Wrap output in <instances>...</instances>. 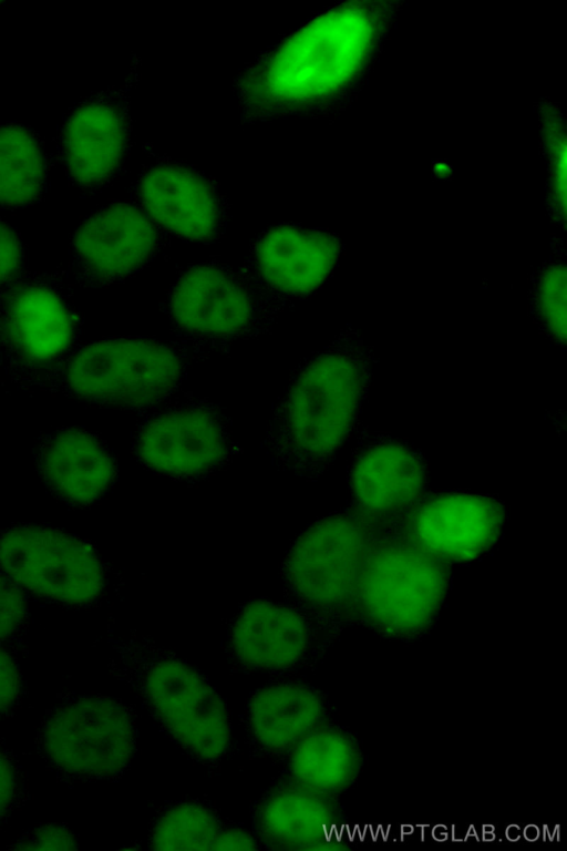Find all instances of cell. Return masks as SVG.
<instances>
[{
	"instance_id": "cell-1",
	"label": "cell",
	"mask_w": 567,
	"mask_h": 851,
	"mask_svg": "<svg viewBox=\"0 0 567 851\" xmlns=\"http://www.w3.org/2000/svg\"><path fill=\"white\" fill-rule=\"evenodd\" d=\"M383 28V10L365 2L341 3L310 19L238 74L244 115H292L333 101L365 69Z\"/></svg>"
},
{
	"instance_id": "cell-2",
	"label": "cell",
	"mask_w": 567,
	"mask_h": 851,
	"mask_svg": "<svg viewBox=\"0 0 567 851\" xmlns=\"http://www.w3.org/2000/svg\"><path fill=\"white\" fill-rule=\"evenodd\" d=\"M369 363L348 332L303 358L272 407L261 448L271 464L315 481L351 434Z\"/></svg>"
},
{
	"instance_id": "cell-3",
	"label": "cell",
	"mask_w": 567,
	"mask_h": 851,
	"mask_svg": "<svg viewBox=\"0 0 567 851\" xmlns=\"http://www.w3.org/2000/svg\"><path fill=\"white\" fill-rule=\"evenodd\" d=\"M114 671L165 736L194 762L219 766L231 748L227 706L203 673L153 638L114 639Z\"/></svg>"
},
{
	"instance_id": "cell-4",
	"label": "cell",
	"mask_w": 567,
	"mask_h": 851,
	"mask_svg": "<svg viewBox=\"0 0 567 851\" xmlns=\"http://www.w3.org/2000/svg\"><path fill=\"white\" fill-rule=\"evenodd\" d=\"M198 360L177 341L106 338L66 357L55 386L81 402L142 413L175 396L192 362Z\"/></svg>"
},
{
	"instance_id": "cell-5",
	"label": "cell",
	"mask_w": 567,
	"mask_h": 851,
	"mask_svg": "<svg viewBox=\"0 0 567 851\" xmlns=\"http://www.w3.org/2000/svg\"><path fill=\"white\" fill-rule=\"evenodd\" d=\"M450 586L447 565L400 532L374 535L354 599V622L396 639L423 634L440 613Z\"/></svg>"
},
{
	"instance_id": "cell-6",
	"label": "cell",
	"mask_w": 567,
	"mask_h": 851,
	"mask_svg": "<svg viewBox=\"0 0 567 851\" xmlns=\"http://www.w3.org/2000/svg\"><path fill=\"white\" fill-rule=\"evenodd\" d=\"M161 308L177 342L198 358L268 332L282 311L220 262L182 269Z\"/></svg>"
},
{
	"instance_id": "cell-7",
	"label": "cell",
	"mask_w": 567,
	"mask_h": 851,
	"mask_svg": "<svg viewBox=\"0 0 567 851\" xmlns=\"http://www.w3.org/2000/svg\"><path fill=\"white\" fill-rule=\"evenodd\" d=\"M373 535L374 527L352 509L308 525L281 564L286 601L338 629L354 622L359 575Z\"/></svg>"
},
{
	"instance_id": "cell-8",
	"label": "cell",
	"mask_w": 567,
	"mask_h": 851,
	"mask_svg": "<svg viewBox=\"0 0 567 851\" xmlns=\"http://www.w3.org/2000/svg\"><path fill=\"white\" fill-rule=\"evenodd\" d=\"M142 413L131 451L154 474L195 484L226 469L238 453L229 417L207 398L173 396Z\"/></svg>"
},
{
	"instance_id": "cell-9",
	"label": "cell",
	"mask_w": 567,
	"mask_h": 851,
	"mask_svg": "<svg viewBox=\"0 0 567 851\" xmlns=\"http://www.w3.org/2000/svg\"><path fill=\"white\" fill-rule=\"evenodd\" d=\"M0 574L28 598L65 606L97 603L107 584L106 564L90 541L31 523L0 529Z\"/></svg>"
},
{
	"instance_id": "cell-10",
	"label": "cell",
	"mask_w": 567,
	"mask_h": 851,
	"mask_svg": "<svg viewBox=\"0 0 567 851\" xmlns=\"http://www.w3.org/2000/svg\"><path fill=\"white\" fill-rule=\"evenodd\" d=\"M137 725L118 699L91 695L58 706L45 718L42 752L55 769L84 780H113L131 765L137 748Z\"/></svg>"
},
{
	"instance_id": "cell-11",
	"label": "cell",
	"mask_w": 567,
	"mask_h": 851,
	"mask_svg": "<svg viewBox=\"0 0 567 851\" xmlns=\"http://www.w3.org/2000/svg\"><path fill=\"white\" fill-rule=\"evenodd\" d=\"M337 630L288 601L252 598L228 621L223 647L235 671L287 677L316 666Z\"/></svg>"
},
{
	"instance_id": "cell-12",
	"label": "cell",
	"mask_w": 567,
	"mask_h": 851,
	"mask_svg": "<svg viewBox=\"0 0 567 851\" xmlns=\"http://www.w3.org/2000/svg\"><path fill=\"white\" fill-rule=\"evenodd\" d=\"M340 250L339 239L327 230L279 224L258 235L240 271L284 309L313 294L328 279Z\"/></svg>"
},
{
	"instance_id": "cell-13",
	"label": "cell",
	"mask_w": 567,
	"mask_h": 851,
	"mask_svg": "<svg viewBox=\"0 0 567 851\" xmlns=\"http://www.w3.org/2000/svg\"><path fill=\"white\" fill-rule=\"evenodd\" d=\"M159 244L158 228L137 204L113 202L79 225L70 244V266L80 283L105 287L141 271Z\"/></svg>"
},
{
	"instance_id": "cell-14",
	"label": "cell",
	"mask_w": 567,
	"mask_h": 851,
	"mask_svg": "<svg viewBox=\"0 0 567 851\" xmlns=\"http://www.w3.org/2000/svg\"><path fill=\"white\" fill-rule=\"evenodd\" d=\"M505 522L493 496L464 492L424 495L398 522L399 532L445 563H466L489 551Z\"/></svg>"
},
{
	"instance_id": "cell-15",
	"label": "cell",
	"mask_w": 567,
	"mask_h": 851,
	"mask_svg": "<svg viewBox=\"0 0 567 851\" xmlns=\"http://www.w3.org/2000/svg\"><path fill=\"white\" fill-rule=\"evenodd\" d=\"M80 319L50 283H12L0 300V340L10 359L28 372L60 363L76 339Z\"/></svg>"
},
{
	"instance_id": "cell-16",
	"label": "cell",
	"mask_w": 567,
	"mask_h": 851,
	"mask_svg": "<svg viewBox=\"0 0 567 851\" xmlns=\"http://www.w3.org/2000/svg\"><path fill=\"white\" fill-rule=\"evenodd\" d=\"M128 142L127 107L115 93L101 92L65 114L56 136L58 160L73 186L92 193L116 175Z\"/></svg>"
},
{
	"instance_id": "cell-17",
	"label": "cell",
	"mask_w": 567,
	"mask_h": 851,
	"mask_svg": "<svg viewBox=\"0 0 567 851\" xmlns=\"http://www.w3.org/2000/svg\"><path fill=\"white\" fill-rule=\"evenodd\" d=\"M136 202L158 230L177 238L210 244L226 228L224 198L210 180L187 165L159 162L145 168Z\"/></svg>"
},
{
	"instance_id": "cell-18",
	"label": "cell",
	"mask_w": 567,
	"mask_h": 851,
	"mask_svg": "<svg viewBox=\"0 0 567 851\" xmlns=\"http://www.w3.org/2000/svg\"><path fill=\"white\" fill-rule=\"evenodd\" d=\"M32 454L45 491L69 507L95 505L118 478L116 459L106 442L83 428L63 427L40 434Z\"/></svg>"
},
{
	"instance_id": "cell-19",
	"label": "cell",
	"mask_w": 567,
	"mask_h": 851,
	"mask_svg": "<svg viewBox=\"0 0 567 851\" xmlns=\"http://www.w3.org/2000/svg\"><path fill=\"white\" fill-rule=\"evenodd\" d=\"M425 464L396 440H379L354 457L349 472L353 511L377 529L398 523L424 495Z\"/></svg>"
},
{
	"instance_id": "cell-20",
	"label": "cell",
	"mask_w": 567,
	"mask_h": 851,
	"mask_svg": "<svg viewBox=\"0 0 567 851\" xmlns=\"http://www.w3.org/2000/svg\"><path fill=\"white\" fill-rule=\"evenodd\" d=\"M330 705L316 687L298 680H274L248 698L241 724L251 753L285 758L308 732L329 720Z\"/></svg>"
},
{
	"instance_id": "cell-21",
	"label": "cell",
	"mask_w": 567,
	"mask_h": 851,
	"mask_svg": "<svg viewBox=\"0 0 567 851\" xmlns=\"http://www.w3.org/2000/svg\"><path fill=\"white\" fill-rule=\"evenodd\" d=\"M254 834L268 850H334L332 824L343 822L333 797L290 779L268 788L251 812ZM337 837V835H336Z\"/></svg>"
},
{
	"instance_id": "cell-22",
	"label": "cell",
	"mask_w": 567,
	"mask_h": 851,
	"mask_svg": "<svg viewBox=\"0 0 567 851\" xmlns=\"http://www.w3.org/2000/svg\"><path fill=\"white\" fill-rule=\"evenodd\" d=\"M285 758L288 779L330 797L354 782L363 762L355 737L330 720L308 732Z\"/></svg>"
},
{
	"instance_id": "cell-23",
	"label": "cell",
	"mask_w": 567,
	"mask_h": 851,
	"mask_svg": "<svg viewBox=\"0 0 567 851\" xmlns=\"http://www.w3.org/2000/svg\"><path fill=\"white\" fill-rule=\"evenodd\" d=\"M48 158L39 133L22 123L0 125V209L34 205L47 188Z\"/></svg>"
},
{
	"instance_id": "cell-24",
	"label": "cell",
	"mask_w": 567,
	"mask_h": 851,
	"mask_svg": "<svg viewBox=\"0 0 567 851\" xmlns=\"http://www.w3.org/2000/svg\"><path fill=\"white\" fill-rule=\"evenodd\" d=\"M226 827L218 812L199 799H183L164 807L150 831L153 850H213Z\"/></svg>"
},
{
	"instance_id": "cell-25",
	"label": "cell",
	"mask_w": 567,
	"mask_h": 851,
	"mask_svg": "<svg viewBox=\"0 0 567 851\" xmlns=\"http://www.w3.org/2000/svg\"><path fill=\"white\" fill-rule=\"evenodd\" d=\"M566 284L564 264L546 266L534 286V308L542 326L558 344L566 342Z\"/></svg>"
},
{
	"instance_id": "cell-26",
	"label": "cell",
	"mask_w": 567,
	"mask_h": 851,
	"mask_svg": "<svg viewBox=\"0 0 567 851\" xmlns=\"http://www.w3.org/2000/svg\"><path fill=\"white\" fill-rule=\"evenodd\" d=\"M546 135L554 205L558 214L564 217L566 207V144L559 122L550 121Z\"/></svg>"
},
{
	"instance_id": "cell-27",
	"label": "cell",
	"mask_w": 567,
	"mask_h": 851,
	"mask_svg": "<svg viewBox=\"0 0 567 851\" xmlns=\"http://www.w3.org/2000/svg\"><path fill=\"white\" fill-rule=\"evenodd\" d=\"M28 597L0 574V643L16 636L28 619Z\"/></svg>"
},
{
	"instance_id": "cell-28",
	"label": "cell",
	"mask_w": 567,
	"mask_h": 851,
	"mask_svg": "<svg viewBox=\"0 0 567 851\" xmlns=\"http://www.w3.org/2000/svg\"><path fill=\"white\" fill-rule=\"evenodd\" d=\"M13 848L21 850H74L76 849V840L66 826L47 823L23 834Z\"/></svg>"
},
{
	"instance_id": "cell-29",
	"label": "cell",
	"mask_w": 567,
	"mask_h": 851,
	"mask_svg": "<svg viewBox=\"0 0 567 851\" xmlns=\"http://www.w3.org/2000/svg\"><path fill=\"white\" fill-rule=\"evenodd\" d=\"M24 266V252L20 236L0 222V287L16 281Z\"/></svg>"
},
{
	"instance_id": "cell-30",
	"label": "cell",
	"mask_w": 567,
	"mask_h": 851,
	"mask_svg": "<svg viewBox=\"0 0 567 851\" xmlns=\"http://www.w3.org/2000/svg\"><path fill=\"white\" fill-rule=\"evenodd\" d=\"M20 674L12 656L0 645V716L18 700Z\"/></svg>"
},
{
	"instance_id": "cell-31",
	"label": "cell",
	"mask_w": 567,
	"mask_h": 851,
	"mask_svg": "<svg viewBox=\"0 0 567 851\" xmlns=\"http://www.w3.org/2000/svg\"><path fill=\"white\" fill-rule=\"evenodd\" d=\"M18 797V772L9 756L0 749V819L13 807Z\"/></svg>"
},
{
	"instance_id": "cell-32",
	"label": "cell",
	"mask_w": 567,
	"mask_h": 851,
	"mask_svg": "<svg viewBox=\"0 0 567 851\" xmlns=\"http://www.w3.org/2000/svg\"><path fill=\"white\" fill-rule=\"evenodd\" d=\"M260 848L255 834L235 824H226L213 850H255Z\"/></svg>"
},
{
	"instance_id": "cell-33",
	"label": "cell",
	"mask_w": 567,
	"mask_h": 851,
	"mask_svg": "<svg viewBox=\"0 0 567 851\" xmlns=\"http://www.w3.org/2000/svg\"><path fill=\"white\" fill-rule=\"evenodd\" d=\"M1 4H2V2H0V6H1Z\"/></svg>"
}]
</instances>
